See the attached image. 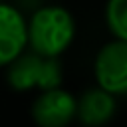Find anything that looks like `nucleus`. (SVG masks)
Listing matches in <instances>:
<instances>
[{
  "label": "nucleus",
  "instance_id": "obj_1",
  "mask_svg": "<svg viewBox=\"0 0 127 127\" xmlns=\"http://www.w3.org/2000/svg\"><path fill=\"white\" fill-rule=\"evenodd\" d=\"M30 52L44 58H60L75 38V20L64 6H42L26 20Z\"/></svg>",
  "mask_w": 127,
  "mask_h": 127
},
{
  "label": "nucleus",
  "instance_id": "obj_2",
  "mask_svg": "<svg viewBox=\"0 0 127 127\" xmlns=\"http://www.w3.org/2000/svg\"><path fill=\"white\" fill-rule=\"evenodd\" d=\"M64 79L62 64L58 58H44L24 50L14 62L6 65V81L14 91H46L60 87Z\"/></svg>",
  "mask_w": 127,
  "mask_h": 127
},
{
  "label": "nucleus",
  "instance_id": "obj_3",
  "mask_svg": "<svg viewBox=\"0 0 127 127\" xmlns=\"http://www.w3.org/2000/svg\"><path fill=\"white\" fill-rule=\"evenodd\" d=\"M93 73L97 87L105 89L111 95L127 93V42L111 40L95 56Z\"/></svg>",
  "mask_w": 127,
  "mask_h": 127
},
{
  "label": "nucleus",
  "instance_id": "obj_4",
  "mask_svg": "<svg viewBox=\"0 0 127 127\" xmlns=\"http://www.w3.org/2000/svg\"><path fill=\"white\" fill-rule=\"evenodd\" d=\"M32 119L38 127H67L75 119V97L64 87L40 91L32 103Z\"/></svg>",
  "mask_w": 127,
  "mask_h": 127
},
{
  "label": "nucleus",
  "instance_id": "obj_5",
  "mask_svg": "<svg viewBox=\"0 0 127 127\" xmlns=\"http://www.w3.org/2000/svg\"><path fill=\"white\" fill-rule=\"evenodd\" d=\"M28 48L26 18L6 2H0V67H6Z\"/></svg>",
  "mask_w": 127,
  "mask_h": 127
},
{
  "label": "nucleus",
  "instance_id": "obj_6",
  "mask_svg": "<svg viewBox=\"0 0 127 127\" xmlns=\"http://www.w3.org/2000/svg\"><path fill=\"white\" fill-rule=\"evenodd\" d=\"M117 111L115 95L107 93L101 87H91L83 91L79 99H75V119H79L85 127H101L107 125Z\"/></svg>",
  "mask_w": 127,
  "mask_h": 127
},
{
  "label": "nucleus",
  "instance_id": "obj_7",
  "mask_svg": "<svg viewBox=\"0 0 127 127\" xmlns=\"http://www.w3.org/2000/svg\"><path fill=\"white\" fill-rule=\"evenodd\" d=\"M103 16L113 40L127 42V0H107Z\"/></svg>",
  "mask_w": 127,
  "mask_h": 127
}]
</instances>
